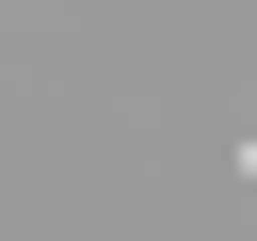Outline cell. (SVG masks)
Segmentation results:
<instances>
[{"label": "cell", "instance_id": "cell-1", "mask_svg": "<svg viewBox=\"0 0 257 241\" xmlns=\"http://www.w3.org/2000/svg\"><path fill=\"white\" fill-rule=\"evenodd\" d=\"M241 161H257V129H241Z\"/></svg>", "mask_w": 257, "mask_h": 241}]
</instances>
